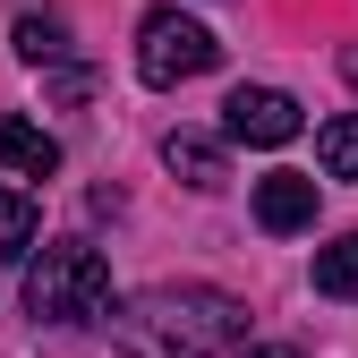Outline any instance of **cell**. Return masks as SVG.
<instances>
[{
  "label": "cell",
  "mask_w": 358,
  "mask_h": 358,
  "mask_svg": "<svg viewBox=\"0 0 358 358\" xmlns=\"http://www.w3.org/2000/svg\"><path fill=\"white\" fill-rule=\"evenodd\" d=\"M222 128H231L239 145H290L299 137V103L282 85H239V94L222 103Z\"/></svg>",
  "instance_id": "4"
},
{
  "label": "cell",
  "mask_w": 358,
  "mask_h": 358,
  "mask_svg": "<svg viewBox=\"0 0 358 358\" xmlns=\"http://www.w3.org/2000/svg\"><path fill=\"white\" fill-rule=\"evenodd\" d=\"M341 77H350V85H358V43H350V52H341Z\"/></svg>",
  "instance_id": "14"
},
{
  "label": "cell",
  "mask_w": 358,
  "mask_h": 358,
  "mask_svg": "<svg viewBox=\"0 0 358 358\" xmlns=\"http://www.w3.org/2000/svg\"><path fill=\"white\" fill-rule=\"evenodd\" d=\"M52 94H60V103H85V94H94V77H85L77 60H52Z\"/></svg>",
  "instance_id": "12"
},
{
  "label": "cell",
  "mask_w": 358,
  "mask_h": 358,
  "mask_svg": "<svg viewBox=\"0 0 358 358\" xmlns=\"http://www.w3.org/2000/svg\"><path fill=\"white\" fill-rule=\"evenodd\" d=\"M316 162H324V179H358V111L316 128Z\"/></svg>",
  "instance_id": "9"
},
{
  "label": "cell",
  "mask_w": 358,
  "mask_h": 358,
  "mask_svg": "<svg viewBox=\"0 0 358 358\" xmlns=\"http://www.w3.org/2000/svg\"><path fill=\"white\" fill-rule=\"evenodd\" d=\"M162 171L188 179V188H222V179H231V154H222L213 137H196V128H171L162 137Z\"/></svg>",
  "instance_id": "6"
},
{
  "label": "cell",
  "mask_w": 358,
  "mask_h": 358,
  "mask_svg": "<svg viewBox=\"0 0 358 358\" xmlns=\"http://www.w3.org/2000/svg\"><path fill=\"white\" fill-rule=\"evenodd\" d=\"M26 248H34V196L0 188V264H17Z\"/></svg>",
  "instance_id": "11"
},
{
  "label": "cell",
  "mask_w": 358,
  "mask_h": 358,
  "mask_svg": "<svg viewBox=\"0 0 358 358\" xmlns=\"http://www.w3.org/2000/svg\"><path fill=\"white\" fill-rule=\"evenodd\" d=\"M26 316L34 324H94L111 316V264L85 239H52L26 264Z\"/></svg>",
  "instance_id": "2"
},
{
  "label": "cell",
  "mask_w": 358,
  "mask_h": 358,
  "mask_svg": "<svg viewBox=\"0 0 358 358\" xmlns=\"http://www.w3.org/2000/svg\"><path fill=\"white\" fill-rule=\"evenodd\" d=\"M256 222H264L273 239L307 231V222H316V179H307V171H264V179H256Z\"/></svg>",
  "instance_id": "5"
},
{
  "label": "cell",
  "mask_w": 358,
  "mask_h": 358,
  "mask_svg": "<svg viewBox=\"0 0 358 358\" xmlns=\"http://www.w3.org/2000/svg\"><path fill=\"white\" fill-rule=\"evenodd\" d=\"M0 162H9L17 179H52V171H60V145L43 137L34 120H17V111H0Z\"/></svg>",
  "instance_id": "7"
},
{
  "label": "cell",
  "mask_w": 358,
  "mask_h": 358,
  "mask_svg": "<svg viewBox=\"0 0 358 358\" xmlns=\"http://www.w3.org/2000/svg\"><path fill=\"white\" fill-rule=\"evenodd\" d=\"M213 358H290V350H273V341H264V350H213Z\"/></svg>",
  "instance_id": "13"
},
{
  "label": "cell",
  "mask_w": 358,
  "mask_h": 358,
  "mask_svg": "<svg viewBox=\"0 0 358 358\" xmlns=\"http://www.w3.org/2000/svg\"><path fill=\"white\" fill-rule=\"evenodd\" d=\"M316 290L324 299H358V231H341L333 248H316Z\"/></svg>",
  "instance_id": "10"
},
{
  "label": "cell",
  "mask_w": 358,
  "mask_h": 358,
  "mask_svg": "<svg viewBox=\"0 0 358 358\" xmlns=\"http://www.w3.org/2000/svg\"><path fill=\"white\" fill-rule=\"evenodd\" d=\"M213 60H222V43H213L196 17L145 9V26H137V77H145V85H188V77H205Z\"/></svg>",
  "instance_id": "3"
},
{
  "label": "cell",
  "mask_w": 358,
  "mask_h": 358,
  "mask_svg": "<svg viewBox=\"0 0 358 358\" xmlns=\"http://www.w3.org/2000/svg\"><path fill=\"white\" fill-rule=\"evenodd\" d=\"M9 52H17L26 69H52V60H69V17H60V9H17V26H9Z\"/></svg>",
  "instance_id": "8"
},
{
  "label": "cell",
  "mask_w": 358,
  "mask_h": 358,
  "mask_svg": "<svg viewBox=\"0 0 358 358\" xmlns=\"http://www.w3.org/2000/svg\"><path fill=\"white\" fill-rule=\"evenodd\" d=\"M239 333H248V307L231 290H196V282L188 290H145L111 316L120 358H213Z\"/></svg>",
  "instance_id": "1"
}]
</instances>
